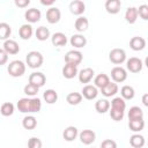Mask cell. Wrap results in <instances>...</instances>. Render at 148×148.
I'll list each match as a JSON object with an SVG mask.
<instances>
[{"instance_id": "6da1fadb", "label": "cell", "mask_w": 148, "mask_h": 148, "mask_svg": "<svg viewBox=\"0 0 148 148\" xmlns=\"http://www.w3.org/2000/svg\"><path fill=\"white\" fill-rule=\"evenodd\" d=\"M20 112L23 113H36L42 109V102L38 97H23L18 99L16 104Z\"/></svg>"}, {"instance_id": "7a4b0ae2", "label": "cell", "mask_w": 148, "mask_h": 148, "mask_svg": "<svg viewBox=\"0 0 148 148\" xmlns=\"http://www.w3.org/2000/svg\"><path fill=\"white\" fill-rule=\"evenodd\" d=\"M7 71H8V74L13 77L22 76L25 73V64L22 60H13L9 62Z\"/></svg>"}, {"instance_id": "3957f363", "label": "cell", "mask_w": 148, "mask_h": 148, "mask_svg": "<svg viewBox=\"0 0 148 148\" xmlns=\"http://www.w3.org/2000/svg\"><path fill=\"white\" fill-rule=\"evenodd\" d=\"M43 54L38 51H30L25 57V62L30 68H38L43 65Z\"/></svg>"}, {"instance_id": "277c9868", "label": "cell", "mask_w": 148, "mask_h": 148, "mask_svg": "<svg viewBox=\"0 0 148 148\" xmlns=\"http://www.w3.org/2000/svg\"><path fill=\"white\" fill-rule=\"evenodd\" d=\"M109 59L114 65H120L124 61H126V52L123 49H112L109 53Z\"/></svg>"}, {"instance_id": "5b68a950", "label": "cell", "mask_w": 148, "mask_h": 148, "mask_svg": "<svg viewBox=\"0 0 148 148\" xmlns=\"http://www.w3.org/2000/svg\"><path fill=\"white\" fill-rule=\"evenodd\" d=\"M82 59H83V56L79 50H69L65 54V62L69 64V65L77 66L81 64Z\"/></svg>"}, {"instance_id": "8992f818", "label": "cell", "mask_w": 148, "mask_h": 148, "mask_svg": "<svg viewBox=\"0 0 148 148\" xmlns=\"http://www.w3.org/2000/svg\"><path fill=\"white\" fill-rule=\"evenodd\" d=\"M126 68L131 73H139L143 68V62L140 58L136 57H131L130 59L126 60Z\"/></svg>"}, {"instance_id": "52a82bcc", "label": "cell", "mask_w": 148, "mask_h": 148, "mask_svg": "<svg viewBox=\"0 0 148 148\" xmlns=\"http://www.w3.org/2000/svg\"><path fill=\"white\" fill-rule=\"evenodd\" d=\"M111 79L113 80L114 83H120L124 82L127 79V72L125 68L121 66H114L111 69Z\"/></svg>"}, {"instance_id": "ba28073f", "label": "cell", "mask_w": 148, "mask_h": 148, "mask_svg": "<svg viewBox=\"0 0 148 148\" xmlns=\"http://www.w3.org/2000/svg\"><path fill=\"white\" fill-rule=\"evenodd\" d=\"M60 17H61V12H60V9L58 7L52 6L46 10V21L50 24L58 23L60 21Z\"/></svg>"}, {"instance_id": "9c48e42d", "label": "cell", "mask_w": 148, "mask_h": 148, "mask_svg": "<svg viewBox=\"0 0 148 148\" xmlns=\"http://www.w3.org/2000/svg\"><path fill=\"white\" fill-rule=\"evenodd\" d=\"M45 82H46V76L40 72H34L29 75V83H31L38 88L43 87L45 84Z\"/></svg>"}, {"instance_id": "30bf717a", "label": "cell", "mask_w": 148, "mask_h": 148, "mask_svg": "<svg viewBox=\"0 0 148 148\" xmlns=\"http://www.w3.org/2000/svg\"><path fill=\"white\" fill-rule=\"evenodd\" d=\"M95 75V72L92 68L90 67H86L83 69H81L80 72H77V76H79V81L81 83H89L92 77Z\"/></svg>"}, {"instance_id": "8fae6325", "label": "cell", "mask_w": 148, "mask_h": 148, "mask_svg": "<svg viewBox=\"0 0 148 148\" xmlns=\"http://www.w3.org/2000/svg\"><path fill=\"white\" fill-rule=\"evenodd\" d=\"M81 95L82 97H84L86 99H95L98 95V89L92 86V84H86L83 88H82V91H81Z\"/></svg>"}, {"instance_id": "7c38bea8", "label": "cell", "mask_w": 148, "mask_h": 148, "mask_svg": "<svg viewBox=\"0 0 148 148\" xmlns=\"http://www.w3.org/2000/svg\"><path fill=\"white\" fill-rule=\"evenodd\" d=\"M79 138H80V141L83 143V145H91L95 139H96V134L94 131L91 130H83L82 132L79 133Z\"/></svg>"}, {"instance_id": "4fadbf2b", "label": "cell", "mask_w": 148, "mask_h": 148, "mask_svg": "<svg viewBox=\"0 0 148 148\" xmlns=\"http://www.w3.org/2000/svg\"><path fill=\"white\" fill-rule=\"evenodd\" d=\"M69 10H71L72 14L81 16L86 10V5L81 0H74V1H72L69 3Z\"/></svg>"}, {"instance_id": "5bb4252c", "label": "cell", "mask_w": 148, "mask_h": 148, "mask_svg": "<svg viewBox=\"0 0 148 148\" xmlns=\"http://www.w3.org/2000/svg\"><path fill=\"white\" fill-rule=\"evenodd\" d=\"M40 16H42V13L37 8L27 9L25 13H24V17H25V20L29 23H36V22H38L40 20Z\"/></svg>"}, {"instance_id": "9a60e30c", "label": "cell", "mask_w": 148, "mask_h": 148, "mask_svg": "<svg viewBox=\"0 0 148 148\" xmlns=\"http://www.w3.org/2000/svg\"><path fill=\"white\" fill-rule=\"evenodd\" d=\"M3 50L7 54H17L20 51V46L16 40L14 39H7L3 42Z\"/></svg>"}, {"instance_id": "2e32d148", "label": "cell", "mask_w": 148, "mask_h": 148, "mask_svg": "<svg viewBox=\"0 0 148 148\" xmlns=\"http://www.w3.org/2000/svg\"><path fill=\"white\" fill-rule=\"evenodd\" d=\"M130 46L134 51H142L146 47V39L140 36L132 37L130 40Z\"/></svg>"}, {"instance_id": "e0dca14e", "label": "cell", "mask_w": 148, "mask_h": 148, "mask_svg": "<svg viewBox=\"0 0 148 148\" xmlns=\"http://www.w3.org/2000/svg\"><path fill=\"white\" fill-rule=\"evenodd\" d=\"M99 90H101V92H102L103 96H105V97H113L118 92L119 88H118V84L117 83L110 81L108 86H105L104 88H102Z\"/></svg>"}, {"instance_id": "ac0fdd59", "label": "cell", "mask_w": 148, "mask_h": 148, "mask_svg": "<svg viewBox=\"0 0 148 148\" xmlns=\"http://www.w3.org/2000/svg\"><path fill=\"white\" fill-rule=\"evenodd\" d=\"M121 7L120 0H106L105 1V9L109 14H117L119 13Z\"/></svg>"}, {"instance_id": "d6986e66", "label": "cell", "mask_w": 148, "mask_h": 148, "mask_svg": "<svg viewBox=\"0 0 148 148\" xmlns=\"http://www.w3.org/2000/svg\"><path fill=\"white\" fill-rule=\"evenodd\" d=\"M69 43H71L72 46L76 47V49H81V47L86 46V44H87V38H86L83 35H81V34H76V35H73V36L71 37Z\"/></svg>"}, {"instance_id": "ffe728a7", "label": "cell", "mask_w": 148, "mask_h": 148, "mask_svg": "<svg viewBox=\"0 0 148 148\" xmlns=\"http://www.w3.org/2000/svg\"><path fill=\"white\" fill-rule=\"evenodd\" d=\"M77 135H79V131H77V128H76L75 126H68V127H66V128L64 130V132H62L64 139H65L66 141H68V142L74 141Z\"/></svg>"}, {"instance_id": "44dd1931", "label": "cell", "mask_w": 148, "mask_h": 148, "mask_svg": "<svg viewBox=\"0 0 148 148\" xmlns=\"http://www.w3.org/2000/svg\"><path fill=\"white\" fill-rule=\"evenodd\" d=\"M51 42L54 46H65L67 43V37L64 32H54L51 37Z\"/></svg>"}, {"instance_id": "7402d4cb", "label": "cell", "mask_w": 148, "mask_h": 148, "mask_svg": "<svg viewBox=\"0 0 148 148\" xmlns=\"http://www.w3.org/2000/svg\"><path fill=\"white\" fill-rule=\"evenodd\" d=\"M109 82H110V77H109V75H106L104 73H101V74L96 75L95 79H94V86L96 88H99V89L108 86Z\"/></svg>"}, {"instance_id": "603a6c76", "label": "cell", "mask_w": 148, "mask_h": 148, "mask_svg": "<svg viewBox=\"0 0 148 148\" xmlns=\"http://www.w3.org/2000/svg\"><path fill=\"white\" fill-rule=\"evenodd\" d=\"M145 143H146L145 136L139 133H135V134L131 135V138H130V145L133 148H142L145 146Z\"/></svg>"}, {"instance_id": "cb8c5ba5", "label": "cell", "mask_w": 148, "mask_h": 148, "mask_svg": "<svg viewBox=\"0 0 148 148\" xmlns=\"http://www.w3.org/2000/svg\"><path fill=\"white\" fill-rule=\"evenodd\" d=\"M77 75V66H74V65H69V64H66L64 67H62V76L65 79H73L74 76Z\"/></svg>"}, {"instance_id": "d4e9b609", "label": "cell", "mask_w": 148, "mask_h": 148, "mask_svg": "<svg viewBox=\"0 0 148 148\" xmlns=\"http://www.w3.org/2000/svg\"><path fill=\"white\" fill-rule=\"evenodd\" d=\"M74 27L76 29V31L79 32H84L88 27H89V21L87 17L84 16H79L76 20H75V23H74Z\"/></svg>"}, {"instance_id": "484cf974", "label": "cell", "mask_w": 148, "mask_h": 148, "mask_svg": "<svg viewBox=\"0 0 148 148\" xmlns=\"http://www.w3.org/2000/svg\"><path fill=\"white\" fill-rule=\"evenodd\" d=\"M125 20L127 23L133 24L138 20V8L136 7H128L125 12Z\"/></svg>"}, {"instance_id": "4316f807", "label": "cell", "mask_w": 148, "mask_h": 148, "mask_svg": "<svg viewBox=\"0 0 148 148\" xmlns=\"http://www.w3.org/2000/svg\"><path fill=\"white\" fill-rule=\"evenodd\" d=\"M32 34H34V29H32L31 24H28V23L22 24L21 28L18 29V35H20V37L22 39H29V38H31Z\"/></svg>"}, {"instance_id": "83f0119b", "label": "cell", "mask_w": 148, "mask_h": 148, "mask_svg": "<svg viewBox=\"0 0 148 148\" xmlns=\"http://www.w3.org/2000/svg\"><path fill=\"white\" fill-rule=\"evenodd\" d=\"M110 109L125 112V109H126V102H125V99H123L120 96L119 97H114L111 101V103H110Z\"/></svg>"}, {"instance_id": "f1b7e54d", "label": "cell", "mask_w": 148, "mask_h": 148, "mask_svg": "<svg viewBox=\"0 0 148 148\" xmlns=\"http://www.w3.org/2000/svg\"><path fill=\"white\" fill-rule=\"evenodd\" d=\"M95 110L98 113H105L110 110V102L105 98H101L95 103Z\"/></svg>"}, {"instance_id": "f546056e", "label": "cell", "mask_w": 148, "mask_h": 148, "mask_svg": "<svg viewBox=\"0 0 148 148\" xmlns=\"http://www.w3.org/2000/svg\"><path fill=\"white\" fill-rule=\"evenodd\" d=\"M128 127H130L131 131H133V132H135V133H139V132L142 131L143 127H145V120H143V118L128 120Z\"/></svg>"}, {"instance_id": "4dcf8cb0", "label": "cell", "mask_w": 148, "mask_h": 148, "mask_svg": "<svg viewBox=\"0 0 148 148\" xmlns=\"http://www.w3.org/2000/svg\"><path fill=\"white\" fill-rule=\"evenodd\" d=\"M43 98L47 104H53L58 99V94L54 89H46L43 94Z\"/></svg>"}, {"instance_id": "1f68e13d", "label": "cell", "mask_w": 148, "mask_h": 148, "mask_svg": "<svg viewBox=\"0 0 148 148\" xmlns=\"http://www.w3.org/2000/svg\"><path fill=\"white\" fill-rule=\"evenodd\" d=\"M12 34V28L8 23L6 22H1L0 23V39L1 40H7L9 39V36Z\"/></svg>"}, {"instance_id": "d6a6232c", "label": "cell", "mask_w": 148, "mask_h": 148, "mask_svg": "<svg viewBox=\"0 0 148 148\" xmlns=\"http://www.w3.org/2000/svg\"><path fill=\"white\" fill-rule=\"evenodd\" d=\"M120 97L123 99H132L135 95V91H134V88L131 87V86H123L121 89H120Z\"/></svg>"}, {"instance_id": "836d02e7", "label": "cell", "mask_w": 148, "mask_h": 148, "mask_svg": "<svg viewBox=\"0 0 148 148\" xmlns=\"http://www.w3.org/2000/svg\"><path fill=\"white\" fill-rule=\"evenodd\" d=\"M143 118V111L140 106H132L128 110V120Z\"/></svg>"}, {"instance_id": "e575fe53", "label": "cell", "mask_w": 148, "mask_h": 148, "mask_svg": "<svg viewBox=\"0 0 148 148\" xmlns=\"http://www.w3.org/2000/svg\"><path fill=\"white\" fill-rule=\"evenodd\" d=\"M22 126L25 128V130H34L36 126H37V119L29 114V116H25L22 120Z\"/></svg>"}, {"instance_id": "d590c367", "label": "cell", "mask_w": 148, "mask_h": 148, "mask_svg": "<svg viewBox=\"0 0 148 148\" xmlns=\"http://www.w3.org/2000/svg\"><path fill=\"white\" fill-rule=\"evenodd\" d=\"M66 101H67V103L71 104V105H77V104H80V103L82 102V95H81L80 92H76V91L69 92V94L66 96Z\"/></svg>"}, {"instance_id": "8d00e7d4", "label": "cell", "mask_w": 148, "mask_h": 148, "mask_svg": "<svg viewBox=\"0 0 148 148\" xmlns=\"http://www.w3.org/2000/svg\"><path fill=\"white\" fill-rule=\"evenodd\" d=\"M35 35H36V37H37L38 40L44 42V40H46V39L50 37V30H49L46 27L42 25V27H39V28L36 29Z\"/></svg>"}, {"instance_id": "74e56055", "label": "cell", "mask_w": 148, "mask_h": 148, "mask_svg": "<svg viewBox=\"0 0 148 148\" xmlns=\"http://www.w3.org/2000/svg\"><path fill=\"white\" fill-rule=\"evenodd\" d=\"M0 113L5 117H9L14 113V104L10 102H6L0 108Z\"/></svg>"}, {"instance_id": "f35d334b", "label": "cell", "mask_w": 148, "mask_h": 148, "mask_svg": "<svg viewBox=\"0 0 148 148\" xmlns=\"http://www.w3.org/2000/svg\"><path fill=\"white\" fill-rule=\"evenodd\" d=\"M23 91H24V94H25L27 96L34 97V96H35V95H37V92L39 91V88H38V87H36V86H34V84H31V83H28V84H25V86H24Z\"/></svg>"}, {"instance_id": "ab89813d", "label": "cell", "mask_w": 148, "mask_h": 148, "mask_svg": "<svg viewBox=\"0 0 148 148\" xmlns=\"http://www.w3.org/2000/svg\"><path fill=\"white\" fill-rule=\"evenodd\" d=\"M138 16H140L142 20H148V5H141L138 8Z\"/></svg>"}, {"instance_id": "60d3db41", "label": "cell", "mask_w": 148, "mask_h": 148, "mask_svg": "<svg viewBox=\"0 0 148 148\" xmlns=\"http://www.w3.org/2000/svg\"><path fill=\"white\" fill-rule=\"evenodd\" d=\"M42 146H43L42 140L36 136L30 138L28 141V148H42Z\"/></svg>"}, {"instance_id": "b9f144b4", "label": "cell", "mask_w": 148, "mask_h": 148, "mask_svg": "<svg viewBox=\"0 0 148 148\" xmlns=\"http://www.w3.org/2000/svg\"><path fill=\"white\" fill-rule=\"evenodd\" d=\"M124 114H125V112H123V111H118V110L110 109V117H111L114 121H120V120H123Z\"/></svg>"}, {"instance_id": "7bdbcfd3", "label": "cell", "mask_w": 148, "mask_h": 148, "mask_svg": "<svg viewBox=\"0 0 148 148\" xmlns=\"http://www.w3.org/2000/svg\"><path fill=\"white\" fill-rule=\"evenodd\" d=\"M101 148H117V143L114 140L111 139H105L101 143Z\"/></svg>"}, {"instance_id": "ee69618b", "label": "cell", "mask_w": 148, "mask_h": 148, "mask_svg": "<svg viewBox=\"0 0 148 148\" xmlns=\"http://www.w3.org/2000/svg\"><path fill=\"white\" fill-rule=\"evenodd\" d=\"M8 61V54L3 49H0V66L5 65Z\"/></svg>"}, {"instance_id": "f6af8a7d", "label": "cell", "mask_w": 148, "mask_h": 148, "mask_svg": "<svg viewBox=\"0 0 148 148\" xmlns=\"http://www.w3.org/2000/svg\"><path fill=\"white\" fill-rule=\"evenodd\" d=\"M14 2H15V5H16L17 7L24 8V7H27V6L30 3V0H15Z\"/></svg>"}, {"instance_id": "bcb514c9", "label": "cell", "mask_w": 148, "mask_h": 148, "mask_svg": "<svg viewBox=\"0 0 148 148\" xmlns=\"http://www.w3.org/2000/svg\"><path fill=\"white\" fill-rule=\"evenodd\" d=\"M142 104L145 106H148V94H143L142 95Z\"/></svg>"}, {"instance_id": "7dc6e473", "label": "cell", "mask_w": 148, "mask_h": 148, "mask_svg": "<svg viewBox=\"0 0 148 148\" xmlns=\"http://www.w3.org/2000/svg\"><path fill=\"white\" fill-rule=\"evenodd\" d=\"M40 3H42V5H44V6H52V5L54 3V1H53V0H50V1L42 0V1H40Z\"/></svg>"}]
</instances>
